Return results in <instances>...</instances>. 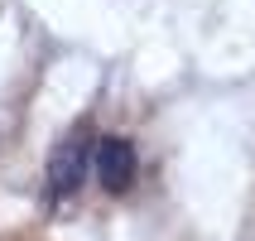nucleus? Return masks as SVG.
<instances>
[{
	"label": "nucleus",
	"instance_id": "1",
	"mask_svg": "<svg viewBox=\"0 0 255 241\" xmlns=\"http://www.w3.org/2000/svg\"><path fill=\"white\" fill-rule=\"evenodd\" d=\"M92 135H87V126H72L63 140L53 145V155H48V198H72L77 188L87 184V159H92Z\"/></svg>",
	"mask_w": 255,
	"mask_h": 241
},
{
	"label": "nucleus",
	"instance_id": "2",
	"mask_svg": "<svg viewBox=\"0 0 255 241\" xmlns=\"http://www.w3.org/2000/svg\"><path fill=\"white\" fill-rule=\"evenodd\" d=\"M92 164H97L101 188H111V193H126V188L135 184V174H140L135 145H130L126 135H106V140H97V150H92Z\"/></svg>",
	"mask_w": 255,
	"mask_h": 241
}]
</instances>
